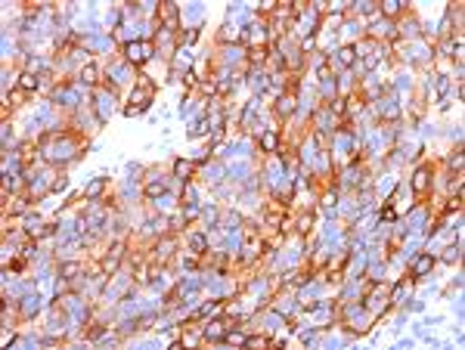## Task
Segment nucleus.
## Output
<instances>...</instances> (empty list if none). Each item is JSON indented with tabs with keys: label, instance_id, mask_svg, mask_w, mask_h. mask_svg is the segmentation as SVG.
<instances>
[{
	"label": "nucleus",
	"instance_id": "29",
	"mask_svg": "<svg viewBox=\"0 0 465 350\" xmlns=\"http://www.w3.org/2000/svg\"><path fill=\"white\" fill-rule=\"evenodd\" d=\"M443 257H447V260H456V257H459V248H447V254H443Z\"/></svg>",
	"mask_w": 465,
	"mask_h": 350
},
{
	"label": "nucleus",
	"instance_id": "10",
	"mask_svg": "<svg viewBox=\"0 0 465 350\" xmlns=\"http://www.w3.org/2000/svg\"><path fill=\"white\" fill-rule=\"evenodd\" d=\"M192 168H195L192 161H183V158H177V161H174V174H177V177H180V183H186V180H190Z\"/></svg>",
	"mask_w": 465,
	"mask_h": 350
},
{
	"label": "nucleus",
	"instance_id": "7",
	"mask_svg": "<svg viewBox=\"0 0 465 350\" xmlns=\"http://www.w3.org/2000/svg\"><path fill=\"white\" fill-rule=\"evenodd\" d=\"M78 81H81V84H96V81H100V65L87 62L84 69H81V75H78Z\"/></svg>",
	"mask_w": 465,
	"mask_h": 350
},
{
	"label": "nucleus",
	"instance_id": "5",
	"mask_svg": "<svg viewBox=\"0 0 465 350\" xmlns=\"http://www.w3.org/2000/svg\"><path fill=\"white\" fill-rule=\"evenodd\" d=\"M428 186H431V168H419V171L412 174V192H419V196H422Z\"/></svg>",
	"mask_w": 465,
	"mask_h": 350
},
{
	"label": "nucleus",
	"instance_id": "3",
	"mask_svg": "<svg viewBox=\"0 0 465 350\" xmlns=\"http://www.w3.org/2000/svg\"><path fill=\"white\" fill-rule=\"evenodd\" d=\"M162 19H164V31H177L180 28V9H177V3H162Z\"/></svg>",
	"mask_w": 465,
	"mask_h": 350
},
{
	"label": "nucleus",
	"instance_id": "16",
	"mask_svg": "<svg viewBox=\"0 0 465 350\" xmlns=\"http://www.w3.org/2000/svg\"><path fill=\"white\" fill-rule=\"evenodd\" d=\"M338 59H341V65H354V62H357V50H354V47H341Z\"/></svg>",
	"mask_w": 465,
	"mask_h": 350
},
{
	"label": "nucleus",
	"instance_id": "8",
	"mask_svg": "<svg viewBox=\"0 0 465 350\" xmlns=\"http://www.w3.org/2000/svg\"><path fill=\"white\" fill-rule=\"evenodd\" d=\"M226 332H230V325H223V323H211V325H205V338H208V341H223Z\"/></svg>",
	"mask_w": 465,
	"mask_h": 350
},
{
	"label": "nucleus",
	"instance_id": "24",
	"mask_svg": "<svg viewBox=\"0 0 465 350\" xmlns=\"http://www.w3.org/2000/svg\"><path fill=\"white\" fill-rule=\"evenodd\" d=\"M450 168H453V171H462V152H456V155L450 158Z\"/></svg>",
	"mask_w": 465,
	"mask_h": 350
},
{
	"label": "nucleus",
	"instance_id": "30",
	"mask_svg": "<svg viewBox=\"0 0 465 350\" xmlns=\"http://www.w3.org/2000/svg\"><path fill=\"white\" fill-rule=\"evenodd\" d=\"M195 37H199V28H190V34H186V44H192Z\"/></svg>",
	"mask_w": 465,
	"mask_h": 350
},
{
	"label": "nucleus",
	"instance_id": "22",
	"mask_svg": "<svg viewBox=\"0 0 465 350\" xmlns=\"http://www.w3.org/2000/svg\"><path fill=\"white\" fill-rule=\"evenodd\" d=\"M264 77H267V75H261V72H251V87H254L258 93H261L264 87H267V81H264Z\"/></svg>",
	"mask_w": 465,
	"mask_h": 350
},
{
	"label": "nucleus",
	"instance_id": "14",
	"mask_svg": "<svg viewBox=\"0 0 465 350\" xmlns=\"http://www.w3.org/2000/svg\"><path fill=\"white\" fill-rule=\"evenodd\" d=\"M164 189H167V183L164 180H152L149 186H146V199H155V196H164Z\"/></svg>",
	"mask_w": 465,
	"mask_h": 350
},
{
	"label": "nucleus",
	"instance_id": "1",
	"mask_svg": "<svg viewBox=\"0 0 465 350\" xmlns=\"http://www.w3.org/2000/svg\"><path fill=\"white\" fill-rule=\"evenodd\" d=\"M124 53H127V62L143 65L152 56V41H131V44L124 47Z\"/></svg>",
	"mask_w": 465,
	"mask_h": 350
},
{
	"label": "nucleus",
	"instance_id": "20",
	"mask_svg": "<svg viewBox=\"0 0 465 350\" xmlns=\"http://www.w3.org/2000/svg\"><path fill=\"white\" fill-rule=\"evenodd\" d=\"M205 130H208V118H195L192 127H190V137H202Z\"/></svg>",
	"mask_w": 465,
	"mask_h": 350
},
{
	"label": "nucleus",
	"instance_id": "28",
	"mask_svg": "<svg viewBox=\"0 0 465 350\" xmlns=\"http://www.w3.org/2000/svg\"><path fill=\"white\" fill-rule=\"evenodd\" d=\"M453 56H456V59H462V41L453 44Z\"/></svg>",
	"mask_w": 465,
	"mask_h": 350
},
{
	"label": "nucleus",
	"instance_id": "4",
	"mask_svg": "<svg viewBox=\"0 0 465 350\" xmlns=\"http://www.w3.org/2000/svg\"><path fill=\"white\" fill-rule=\"evenodd\" d=\"M106 186H109V177H93V180L84 186V199H87V201H96V199L106 192Z\"/></svg>",
	"mask_w": 465,
	"mask_h": 350
},
{
	"label": "nucleus",
	"instance_id": "15",
	"mask_svg": "<svg viewBox=\"0 0 465 350\" xmlns=\"http://www.w3.org/2000/svg\"><path fill=\"white\" fill-rule=\"evenodd\" d=\"M276 146H279L276 133H273V130H267L264 137H261V149H264V152H276Z\"/></svg>",
	"mask_w": 465,
	"mask_h": 350
},
{
	"label": "nucleus",
	"instance_id": "13",
	"mask_svg": "<svg viewBox=\"0 0 465 350\" xmlns=\"http://www.w3.org/2000/svg\"><path fill=\"white\" fill-rule=\"evenodd\" d=\"M37 307H41V298H37V295H28V298L22 300V313H25V316H34Z\"/></svg>",
	"mask_w": 465,
	"mask_h": 350
},
{
	"label": "nucleus",
	"instance_id": "27",
	"mask_svg": "<svg viewBox=\"0 0 465 350\" xmlns=\"http://www.w3.org/2000/svg\"><path fill=\"white\" fill-rule=\"evenodd\" d=\"M205 223H217V211H214V208L205 211Z\"/></svg>",
	"mask_w": 465,
	"mask_h": 350
},
{
	"label": "nucleus",
	"instance_id": "9",
	"mask_svg": "<svg viewBox=\"0 0 465 350\" xmlns=\"http://www.w3.org/2000/svg\"><path fill=\"white\" fill-rule=\"evenodd\" d=\"M379 115H382L384 121H397V118H400V105L388 100V102H382V105H379Z\"/></svg>",
	"mask_w": 465,
	"mask_h": 350
},
{
	"label": "nucleus",
	"instance_id": "25",
	"mask_svg": "<svg viewBox=\"0 0 465 350\" xmlns=\"http://www.w3.org/2000/svg\"><path fill=\"white\" fill-rule=\"evenodd\" d=\"M447 87H450V81H447V75H438V90H440V93H447Z\"/></svg>",
	"mask_w": 465,
	"mask_h": 350
},
{
	"label": "nucleus",
	"instance_id": "12",
	"mask_svg": "<svg viewBox=\"0 0 465 350\" xmlns=\"http://www.w3.org/2000/svg\"><path fill=\"white\" fill-rule=\"evenodd\" d=\"M205 248H208V239L202 236V232H192L190 236V251L192 254H205Z\"/></svg>",
	"mask_w": 465,
	"mask_h": 350
},
{
	"label": "nucleus",
	"instance_id": "17",
	"mask_svg": "<svg viewBox=\"0 0 465 350\" xmlns=\"http://www.w3.org/2000/svg\"><path fill=\"white\" fill-rule=\"evenodd\" d=\"M19 87H22V90H37V75L34 72H25L22 77H19Z\"/></svg>",
	"mask_w": 465,
	"mask_h": 350
},
{
	"label": "nucleus",
	"instance_id": "11",
	"mask_svg": "<svg viewBox=\"0 0 465 350\" xmlns=\"http://www.w3.org/2000/svg\"><path fill=\"white\" fill-rule=\"evenodd\" d=\"M78 273H81V264H78V260H65V264L59 267V279H75Z\"/></svg>",
	"mask_w": 465,
	"mask_h": 350
},
{
	"label": "nucleus",
	"instance_id": "2",
	"mask_svg": "<svg viewBox=\"0 0 465 350\" xmlns=\"http://www.w3.org/2000/svg\"><path fill=\"white\" fill-rule=\"evenodd\" d=\"M434 264H438V257H434L431 251H425V254H419V257L412 260L410 273H412L415 279H422V276H428V273H431V267H434Z\"/></svg>",
	"mask_w": 465,
	"mask_h": 350
},
{
	"label": "nucleus",
	"instance_id": "6",
	"mask_svg": "<svg viewBox=\"0 0 465 350\" xmlns=\"http://www.w3.org/2000/svg\"><path fill=\"white\" fill-rule=\"evenodd\" d=\"M121 257H124V245L118 242V245H112V254L106 257V273H109V276L118 273V264H121Z\"/></svg>",
	"mask_w": 465,
	"mask_h": 350
},
{
	"label": "nucleus",
	"instance_id": "19",
	"mask_svg": "<svg viewBox=\"0 0 465 350\" xmlns=\"http://www.w3.org/2000/svg\"><path fill=\"white\" fill-rule=\"evenodd\" d=\"M109 112H112V96H100V121H106L109 118Z\"/></svg>",
	"mask_w": 465,
	"mask_h": 350
},
{
	"label": "nucleus",
	"instance_id": "21",
	"mask_svg": "<svg viewBox=\"0 0 465 350\" xmlns=\"http://www.w3.org/2000/svg\"><path fill=\"white\" fill-rule=\"evenodd\" d=\"M382 13H384V16H397V13H400V0H384V3H382Z\"/></svg>",
	"mask_w": 465,
	"mask_h": 350
},
{
	"label": "nucleus",
	"instance_id": "18",
	"mask_svg": "<svg viewBox=\"0 0 465 350\" xmlns=\"http://www.w3.org/2000/svg\"><path fill=\"white\" fill-rule=\"evenodd\" d=\"M220 310V300H211V304H205V307H199L192 313V319H202V316H211V313H217Z\"/></svg>",
	"mask_w": 465,
	"mask_h": 350
},
{
	"label": "nucleus",
	"instance_id": "26",
	"mask_svg": "<svg viewBox=\"0 0 465 350\" xmlns=\"http://www.w3.org/2000/svg\"><path fill=\"white\" fill-rule=\"evenodd\" d=\"M394 217H397V214H394V208H391V205H384V211H382V220H388V223H391Z\"/></svg>",
	"mask_w": 465,
	"mask_h": 350
},
{
	"label": "nucleus",
	"instance_id": "23",
	"mask_svg": "<svg viewBox=\"0 0 465 350\" xmlns=\"http://www.w3.org/2000/svg\"><path fill=\"white\" fill-rule=\"evenodd\" d=\"M248 59H251V62H264V50H261V47H251Z\"/></svg>",
	"mask_w": 465,
	"mask_h": 350
}]
</instances>
